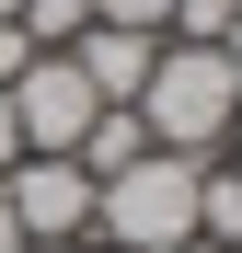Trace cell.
I'll list each match as a JSON object with an SVG mask.
<instances>
[{"label": "cell", "mask_w": 242, "mask_h": 253, "mask_svg": "<svg viewBox=\"0 0 242 253\" xmlns=\"http://www.w3.org/2000/svg\"><path fill=\"white\" fill-rule=\"evenodd\" d=\"M231 115H242L231 58H219V46H173V35H161V58H150V81H139V126H150V150H173V161H219Z\"/></svg>", "instance_id": "1"}, {"label": "cell", "mask_w": 242, "mask_h": 253, "mask_svg": "<svg viewBox=\"0 0 242 253\" xmlns=\"http://www.w3.org/2000/svg\"><path fill=\"white\" fill-rule=\"evenodd\" d=\"M196 173H208V161L139 150L127 173L93 184V242H104V253H185V242H196Z\"/></svg>", "instance_id": "2"}, {"label": "cell", "mask_w": 242, "mask_h": 253, "mask_svg": "<svg viewBox=\"0 0 242 253\" xmlns=\"http://www.w3.org/2000/svg\"><path fill=\"white\" fill-rule=\"evenodd\" d=\"M93 81L69 69V46H35L23 81H12V126H23V161H69L81 150V126H93Z\"/></svg>", "instance_id": "3"}, {"label": "cell", "mask_w": 242, "mask_h": 253, "mask_svg": "<svg viewBox=\"0 0 242 253\" xmlns=\"http://www.w3.org/2000/svg\"><path fill=\"white\" fill-rule=\"evenodd\" d=\"M0 196H12L23 242H93V173L81 161H12Z\"/></svg>", "instance_id": "4"}, {"label": "cell", "mask_w": 242, "mask_h": 253, "mask_svg": "<svg viewBox=\"0 0 242 253\" xmlns=\"http://www.w3.org/2000/svg\"><path fill=\"white\" fill-rule=\"evenodd\" d=\"M150 58H161V35H127V23H93V35H69V69L93 81V104H139Z\"/></svg>", "instance_id": "5"}, {"label": "cell", "mask_w": 242, "mask_h": 253, "mask_svg": "<svg viewBox=\"0 0 242 253\" xmlns=\"http://www.w3.org/2000/svg\"><path fill=\"white\" fill-rule=\"evenodd\" d=\"M139 150H150V126H139V104H104L93 126H81V150H69V161H81V173L104 184V173H127Z\"/></svg>", "instance_id": "6"}, {"label": "cell", "mask_w": 242, "mask_h": 253, "mask_svg": "<svg viewBox=\"0 0 242 253\" xmlns=\"http://www.w3.org/2000/svg\"><path fill=\"white\" fill-rule=\"evenodd\" d=\"M196 242L242 253V173H231V161H208V173H196Z\"/></svg>", "instance_id": "7"}, {"label": "cell", "mask_w": 242, "mask_h": 253, "mask_svg": "<svg viewBox=\"0 0 242 253\" xmlns=\"http://www.w3.org/2000/svg\"><path fill=\"white\" fill-rule=\"evenodd\" d=\"M12 23L35 35V46H69V35H93V0H23Z\"/></svg>", "instance_id": "8"}, {"label": "cell", "mask_w": 242, "mask_h": 253, "mask_svg": "<svg viewBox=\"0 0 242 253\" xmlns=\"http://www.w3.org/2000/svg\"><path fill=\"white\" fill-rule=\"evenodd\" d=\"M231 12H242V0H173V23H161V35H173V46H219Z\"/></svg>", "instance_id": "9"}, {"label": "cell", "mask_w": 242, "mask_h": 253, "mask_svg": "<svg viewBox=\"0 0 242 253\" xmlns=\"http://www.w3.org/2000/svg\"><path fill=\"white\" fill-rule=\"evenodd\" d=\"M93 23H127V35H161V23H173V0H93Z\"/></svg>", "instance_id": "10"}, {"label": "cell", "mask_w": 242, "mask_h": 253, "mask_svg": "<svg viewBox=\"0 0 242 253\" xmlns=\"http://www.w3.org/2000/svg\"><path fill=\"white\" fill-rule=\"evenodd\" d=\"M23 58H35V35H23V23H0V92L23 81Z\"/></svg>", "instance_id": "11"}, {"label": "cell", "mask_w": 242, "mask_h": 253, "mask_svg": "<svg viewBox=\"0 0 242 253\" xmlns=\"http://www.w3.org/2000/svg\"><path fill=\"white\" fill-rule=\"evenodd\" d=\"M23 161V126H12V92H0V173Z\"/></svg>", "instance_id": "12"}, {"label": "cell", "mask_w": 242, "mask_h": 253, "mask_svg": "<svg viewBox=\"0 0 242 253\" xmlns=\"http://www.w3.org/2000/svg\"><path fill=\"white\" fill-rule=\"evenodd\" d=\"M0 253H23V219H12V196H0Z\"/></svg>", "instance_id": "13"}, {"label": "cell", "mask_w": 242, "mask_h": 253, "mask_svg": "<svg viewBox=\"0 0 242 253\" xmlns=\"http://www.w3.org/2000/svg\"><path fill=\"white\" fill-rule=\"evenodd\" d=\"M219 58H231V81H242V12H231V35H219Z\"/></svg>", "instance_id": "14"}, {"label": "cell", "mask_w": 242, "mask_h": 253, "mask_svg": "<svg viewBox=\"0 0 242 253\" xmlns=\"http://www.w3.org/2000/svg\"><path fill=\"white\" fill-rule=\"evenodd\" d=\"M219 161H231V173H242V115H231V138H219Z\"/></svg>", "instance_id": "15"}, {"label": "cell", "mask_w": 242, "mask_h": 253, "mask_svg": "<svg viewBox=\"0 0 242 253\" xmlns=\"http://www.w3.org/2000/svg\"><path fill=\"white\" fill-rule=\"evenodd\" d=\"M23 253H81V242H23Z\"/></svg>", "instance_id": "16"}, {"label": "cell", "mask_w": 242, "mask_h": 253, "mask_svg": "<svg viewBox=\"0 0 242 253\" xmlns=\"http://www.w3.org/2000/svg\"><path fill=\"white\" fill-rule=\"evenodd\" d=\"M12 12H23V0H0V23H12Z\"/></svg>", "instance_id": "17"}, {"label": "cell", "mask_w": 242, "mask_h": 253, "mask_svg": "<svg viewBox=\"0 0 242 253\" xmlns=\"http://www.w3.org/2000/svg\"><path fill=\"white\" fill-rule=\"evenodd\" d=\"M185 253H219V242H185Z\"/></svg>", "instance_id": "18"}]
</instances>
